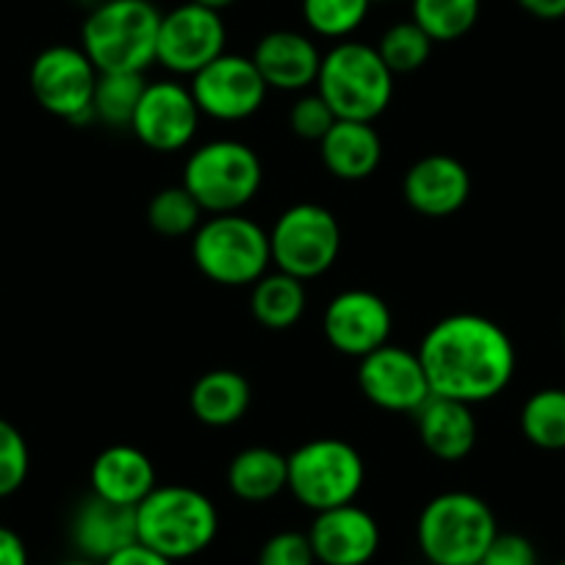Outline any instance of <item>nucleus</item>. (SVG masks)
<instances>
[{"mask_svg": "<svg viewBox=\"0 0 565 565\" xmlns=\"http://www.w3.org/2000/svg\"><path fill=\"white\" fill-rule=\"evenodd\" d=\"M413 418H416L418 438L433 458L458 463L475 452L480 427H477L475 411L466 402L430 396L413 413Z\"/></svg>", "mask_w": 565, "mask_h": 565, "instance_id": "20", "label": "nucleus"}, {"mask_svg": "<svg viewBox=\"0 0 565 565\" xmlns=\"http://www.w3.org/2000/svg\"><path fill=\"white\" fill-rule=\"evenodd\" d=\"M317 92L339 119L374 122L391 106L394 73L385 67L377 47L344 40L322 53Z\"/></svg>", "mask_w": 565, "mask_h": 565, "instance_id": "5", "label": "nucleus"}, {"mask_svg": "<svg viewBox=\"0 0 565 565\" xmlns=\"http://www.w3.org/2000/svg\"><path fill=\"white\" fill-rule=\"evenodd\" d=\"M192 95L200 114L220 122H242L260 111L269 86L249 56L222 53L220 58L192 75Z\"/></svg>", "mask_w": 565, "mask_h": 565, "instance_id": "12", "label": "nucleus"}, {"mask_svg": "<svg viewBox=\"0 0 565 565\" xmlns=\"http://www.w3.org/2000/svg\"><path fill=\"white\" fill-rule=\"evenodd\" d=\"M418 358L433 396L480 405L497 399L515 374V347L502 324L480 313H452L424 333Z\"/></svg>", "mask_w": 565, "mask_h": 565, "instance_id": "1", "label": "nucleus"}, {"mask_svg": "<svg viewBox=\"0 0 565 565\" xmlns=\"http://www.w3.org/2000/svg\"><path fill=\"white\" fill-rule=\"evenodd\" d=\"M530 18L535 20H563L565 18V0H515Z\"/></svg>", "mask_w": 565, "mask_h": 565, "instance_id": "38", "label": "nucleus"}, {"mask_svg": "<svg viewBox=\"0 0 565 565\" xmlns=\"http://www.w3.org/2000/svg\"><path fill=\"white\" fill-rule=\"evenodd\" d=\"M372 0H302V20L311 34L344 42L369 18Z\"/></svg>", "mask_w": 565, "mask_h": 565, "instance_id": "30", "label": "nucleus"}, {"mask_svg": "<svg viewBox=\"0 0 565 565\" xmlns=\"http://www.w3.org/2000/svg\"><path fill=\"white\" fill-rule=\"evenodd\" d=\"M253 391L244 374L233 369H211L194 380L189 391V407L205 427H233L247 413Z\"/></svg>", "mask_w": 565, "mask_h": 565, "instance_id": "23", "label": "nucleus"}, {"mask_svg": "<svg viewBox=\"0 0 565 565\" xmlns=\"http://www.w3.org/2000/svg\"><path fill=\"white\" fill-rule=\"evenodd\" d=\"M70 535H73V546L78 548L81 557L103 565L117 552L139 543L136 508H125V504L108 502V499L92 493L75 510Z\"/></svg>", "mask_w": 565, "mask_h": 565, "instance_id": "19", "label": "nucleus"}, {"mask_svg": "<svg viewBox=\"0 0 565 565\" xmlns=\"http://www.w3.org/2000/svg\"><path fill=\"white\" fill-rule=\"evenodd\" d=\"M225 20L214 9H205L194 0L181 3L172 12L161 14L156 62L175 75H198L214 58L225 53Z\"/></svg>", "mask_w": 565, "mask_h": 565, "instance_id": "11", "label": "nucleus"}, {"mask_svg": "<svg viewBox=\"0 0 565 565\" xmlns=\"http://www.w3.org/2000/svg\"><path fill=\"white\" fill-rule=\"evenodd\" d=\"M491 504L469 491H447L424 504L416 541L430 565H480L497 537Z\"/></svg>", "mask_w": 565, "mask_h": 565, "instance_id": "4", "label": "nucleus"}, {"mask_svg": "<svg viewBox=\"0 0 565 565\" xmlns=\"http://www.w3.org/2000/svg\"><path fill=\"white\" fill-rule=\"evenodd\" d=\"M200 108L189 86L178 81H153L145 86L130 130L145 148L156 153H175L189 148L200 128Z\"/></svg>", "mask_w": 565, "mask_h": 565, "instance_id": "13", "label": "nucleus"}, {"mask_svg": "<svg viewBox=\"0 0 565 565\" xmlns=\"http://www.w3.org/2000/svg\"><path fill=\"white\" fill-rule=\"evenodd\" d=\"M161 12L150 0H100L86 14L81 47L97 73H141L156 62Z\"/></svg>", "mask_w": 565, "mask_h": 565, "instance_id": "2", "label": "nucleus"}, {"mask_svg": "<svg viewBox=\"0 0 565 565\" xmlns=\"http://www.w3.org/2000/svg\"><path fill=\"white\" fill-rule=\"evenodd\" d=\"M482 0H413L411 20L433 42L463 40L477 25Z\"/></svg>", "mask_w": 565, "mask_h": 565, "instance_id": "27", "label": "nucleus"}, {"mask_svg": "<svg viewBox=\"0 0 565 565\" xmlns=\"http://www.w3.org/2000/svg\"><path fill=\"white\" fill-rule=\"evenodd\" d=\"M194 266L227 289L253 286L269 271V231L238 214H214L192 233Z\"/></svg>", "mask_w": 565, "mask_h": 565, "instance_id": "7", "label": "nucleus"}, {"mask_svg": "<svg viewBox=\"0 0 565 565\" xmlns=\"http://www.w3.org/2000/svg\"><path fill=\"white\" fill-rule=\"evenodd\" d=\"M264 183V164L249 145L214 139L192 150L183 164V186L205 214H238Z\"/></svg>", "mask_w": 565, "mask_h": 565, "instance_id": "6", "label": "nucleus"}, {"mask_svg": "<svg viewBox=\"0 0 565 565\" xmlns=\"http://www.w3.org/2000/svg\"><path fill=\"white\" fill-rule=\"evenodd\" d=\"M258 565H317V554H313L311 541H308V532H275L260 546Z\"/></svg>", "mask_w": 565, "mask_h": 565, "instance_id": "34", "label": "nucleus"}, {"mask_svg": "<svg viewBox=\"0 0 565 565\" xmlns=\"http://www.w3.org/2000/svg\"><path fill=\"white\" fill-rule=\"evenodd\" d=\"M563 339H565V319H563Z\"/></svg>", "mask_w": 565, "mask_h": 565, "instance_id": "41", "label": "nucleus"}, {"mask_svg": "<svg viewBox=\"0 0 565 565\" xmlns=\"http://www.w3.org/2000/svg\"><path fill=\"white\" fill-rule=\"evenodd\" d=\"M333 108L324 103V97L319 92H311V95H300L291 106L289 125L300 139L306 141H322L328 136V130L335 125Z\"/></svg>", "mask_w": 565, "mask_h": 565, "instance_id": "33", "label": "nucleus"}, {"mask_svg": "<svg viewBox=\"0 0 565 565\" xmlns=\"http://www.w3.org/2000/svg\"><path fill=\"white\" fill-rule=\"evenodd\" d=\"M317 563L322 565H366L380 548V526L369 510L355 502L317 513L308 530Z\"/></svg>", "mask_w": 565, "mask_h": 565, "instance_id": "16", "label": "nucleus"}, {"mask_svg": "<svg viewBox=\"0 0 565 565\" xmlns=\"http://www.w3.org/2000/svg\"><path fill=\"white\" fill-rule=\"evenodd\" d=\"M58 565H100V563H95V559H86V557H75V559H64V563H58Z\"/></svg>", "mask_w": 565, "mask_h": 565, "instance_id": "40", "label": "nucleus"}, {"mask_svg": "<svg viewBox=\"0 0 565 565\" xmlns=\"http://www.w3.org/2000/svg\"><path fill=\"white\" fill-rule=\"evenodd\" d=\"M92 493L108 499V502L136 508L148 499V493L159 486L156 480V466L141 449L128 444H114L106 447L89 469Z\"/></svg>", "mask_w": 565, "mask_h": 565, "instance_id": "21", "label": "nucleus"}, {"mask_svg": "<svg viewBox=\"0 0 565 565\" xmlns=\"http://www.w3.org/2000/svg\"><path fill=\"white\" fill-rule=\"evenodd\" d=\"M145 75L141 73H100L92 97V117L108 128H130L136 106L145 95Z\"/></svg>", "mask_w": 565, "mask_h": 565, "instance_id": "28", "label": "nucleus"}, {"mask_svg": "<svg viewBox=\"0 0 565 565\" xmlns=\"http://www.w3.org/2000/svg\"><path fill=\"white\" fill-rule=\"evenodd\" d=\"M203 214L198 200L183 186H167L153 194L148 203V225L164 238L192 236L203 225Z\"/></svg>", "mask_w": 565, "mask_h": 565, "instance_id": "29", "label": "nucleus"}, {"mask_svg": "<svg viewBox=\"0 0 565 565\" xmlns=\"http://www.w3.org/2000/svg\"><path fill=\"white\" fill-rule=\"evenodd\" d=\"M358 385L361 394L380 411L411 413V416L433 396L418 352L391 341L361 358Z\"/></svg>", "mask_w": 565, "mask_h": 565, "instance_id": "14", "label": "nucleus"}, {"mask_svg": "<svg viewBox=\"0 0 565 565\" xmlns=\"http://www.w3.org/2000/svg\"><path fill=\"white\" fill-rule=\"evenodd\" d=\"M0 565H29V548L23 537L9 526H0Z\"/></svg>", "mask_w": 565, "mask_h": 565, "instance_id": "37", "label": "nucleus"}, {"mask_svg": "<svg viewBox=\"0 0 565 565\" xmlns=\"http://www.w3.org/2000/svg\"><path fill=\"white\" fill-rule=\"evenodd\" d=\"M100 73L84 47L53 45L34 58L29 73L36 103L67 122H92V97Z\"/></svg>", "mask_w": 565, "mask_h": 565, "instance_id": "10", "label": "nucleus"}, {"mask_svg": "<svg viewBox=\"0 0 565 565\" xmlns=\"http://www.w3.org/2000/svg\"><path fill=\"white\" fill-rule=\"evenodd\" d=\"M271 264L302 282L333 269L341 253V225L319 203H297L282 211L269 231Z\"/></svg>", "mask_w": 565, "mask_h": 565, "instance_id": "9", "label": "nucleus"}, {"mask_svg": "<svg viewBox=\"0 0 565 565\" xmlns=\"http://www.w3.org/2000/svg\"><path fill=\"white\" fill-rule=\"evenodd\" d=\"M286 460L291 497L313 513L355 502L366 480L361 452L344 438H313Z\"/></svg>", "mask_w": 565, "mask_h": 565, "instance_id": "8", "label": "nucleus"}, {"mask_svg": "<svg viewBox=\"0 0 565 565\" xmlns=\"http://www.w3.org/2000/svg\"><path fill=\"white\" fill-rule=\"evenodd\" d=\"M521 436L543 452L565 449V388H541L521 407Z\"/></svg>", "mask_w": 565, "mask_h": 565, "instance_id": "26", "label": "nucleus"}, {"mask_svg": "<svg viewBox=\"0 0 565 565\" xmlns=\"http://www.w3.org/2000/svg\"><path fill=\"white\" fill-rule=\"evenodd\" d=\"M557 565H565V559H559V563Z\"/></svg>", "mask_w": 565, "mask_h": 565, "instance_id": "42", "label": "nucleus"}, {"mask_svg": "<svg viewBox=\"0 0 565 565\" xmlns=\"http://www.w3.org/2000/svg\"><path fill=\"white\" fill-rule=\"evenodd\" d=\"M402 194L416 214L444 220V216L458 214L469 203L471 175L463 161H458L455 156H424L405 172Z\"/></svg>", "mask_w": 565, "mask_h": 565, "instance_id": "17", "label": "nucleus"}, {"mask_svg": "<svg viewBox=\"0 0 565 565\" xmlns=\"http://www.w3.org/2000/svg\"><path fill=\"white\" fill-rule=\"evenodd\" d=\"M31 452L23 433L12 422L0 418V499L12 497L29 480Z\"/></svg>", "mask_w": 565, "mask_h": 565, "instance_id": "32", "label": "nucleus"}, {"mask_svg": "<svg viewBox=\"0 0 565 565\" xmlns=\"http://www.w3.org/2000/svg\"><path fill=\"white\" fill-rule=\"evenodd\" d=\"M319 156L330 175L339 181H366L383 161V139L372 122L335 119L328 136L319 141Z\"/></svg>", "mask_w": 565, "mask_h": 565, "instance_id": "22", "label": "nucleus"}, {"mask_svg": "<svg viewBox=\"0 0 565 565\" xmlns=\"http://www.w3.org/2000/svg\"><path fill=\"white\" fill-rule=\"evenodd\" d=\"M394 317L388 302L366 289H347L324 308L322 330L328 344L347 358H366L388 344Z\"/></svg>", "mask_w": 565, "mask_h": 565, "instance_id": "15", "label": "nucleus"}, {"mask_svg": "<svg viewBox=\"0 0 565 565\" xmlns=\"http://www.w3.org/2000/svg\"><path fill=\"white\" fill-rule=\"evenodd\" d=\"M308 306L306 282L286 271H266L258 282H253L249 311L253 319L266 330H289L302 319Z\"/></svg>", "mask_w": 565, "mask_h": 565, "instance_id": "25", "label": "nucleus"}, {"mask_svg": "<svg viewBox=\"0 0 565 565\" xmlns=\"http://www.w3.org/2000/svg\"><path fill=\"white\" fill-rule=\"evenodd\" d=\"M433 45L436 42L424 34L413 20H402V23H394L380 36L377 53L391 73L407 75L416 73V70H422L424 64L430 62Z\"/></svg>", "mask_w": 565, "mask_h": 565, "instance_id": "31", "label": "nucleus"}, {"mask_svg": "<svg viewBox=\"0 0 565 565\" xmlns=\"http://www.w3.org/2000/svg\"><path fill=\"white\" fill-rule=\"evenodd\" d=\"M194 3H200V7L205 9H214V12H225V9H231L236 0H194Z\"/></svg>", "mask_w": 565, "mask_h": 565, "instance_id": "39", "label": "nucleus"}, {"mask_svg": "<svg viewBox=\"0 0 565 565\" xmlns=\"http://www.w3.org/2000/svg\"><path fill=\"white\" fill-rule=\"evenodd\" d=\"M216 504L198 488L156 486L145 502L136 504L139 543L172 563L203 554L216 541Z\"/></svg>", "mask_w": 565, "mask_h": 565, "instance_id": "3", "label": "nucleus"}, {"mask_svg": "<svg viewBox=\"0 0 565 565\" xmlns=\"http://www.w3.org/2000/svg\"><path fill=\"white\" fill-rule=\"evenodd\" d=\"M480 565H537V552L530 537L519 532H497Z\"/></svg>", "mask_w": 565, "mask_h": 565, "instance_id": "35", "label": "nucleus"}, {"mask_svg": "<svg viewBox=\"0 0 565 565\" xmlns=\"http://www.w3.org/2000/svg\"><path fill=\"white\" fill-rule=\"evenodd\" d=\"M103 565H175V563L167 559L164 554L153 552V548L134 543V546L122 548V552H117L114 557H108Z\"/></svg>", "mask_w": 565, "mask_h": 565, "instance_id": "36", "label": "nucleus"}, {"mask_svg": "<svg viewBox=\"0 0 565 565\" xmlns=\"http://www.w3.org/2000/svg\"><path fill=\"white\" fill-rule=\"evenodd\" d=\"M253 64L269 89L277 92H306L317 86L322 53L317 42L300 31H269L258 40L253 51Z\"/></svg>", "mask_w": 565, "mask_h": 565, "instance_id": "18", "label": "nucleus"}, {"mask_svg": "<svg viewBox=\"0 0 565 565\" xmlns=\"http://www.w3.org/2000/svg\"><path fill=\"white\" fill-rule=\"evenodd\" d=\"M227 488L242 502H269L289 488V460L269 447L242 449L227 466Z\"/></svg>", "mask_w": 565, "mask_h": 565, "instance_id": "24", "label": "nucleus"}]
</instances>
